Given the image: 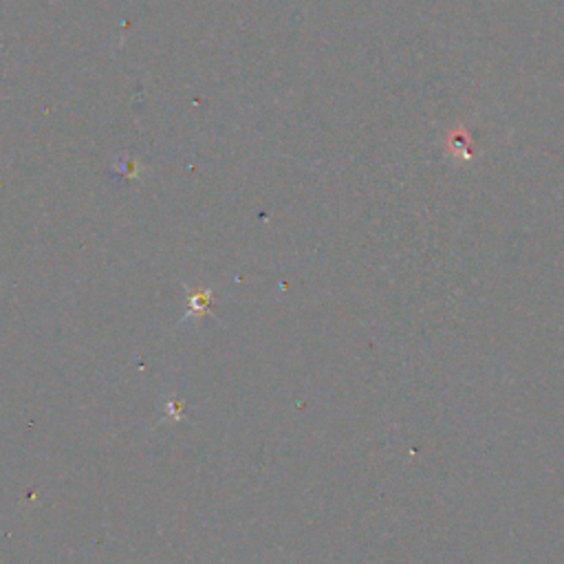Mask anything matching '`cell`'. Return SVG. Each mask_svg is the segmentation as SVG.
Listing matches in <instances>:
<instances>
[]
</instances>
